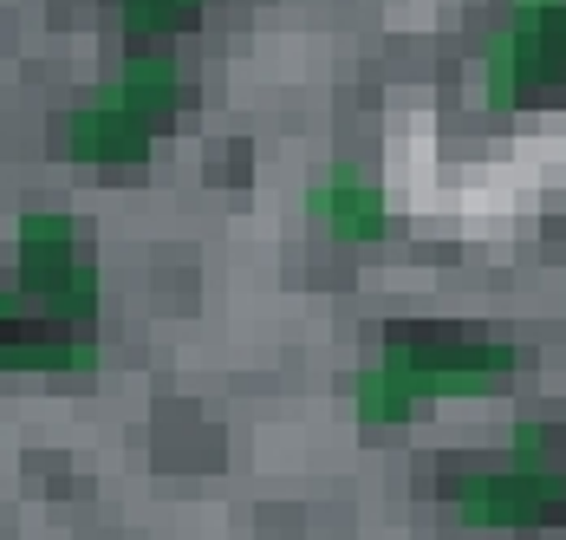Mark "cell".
<instances>
[{"mask_svg":"<svg viewBox=\"0 0 566 540\" xmlns=\"http://www.w3.org/2000/svg\"><path fill=\"white\" fill-rule=\"evenodd\" d=\"M189 98V79L170 53H137L124 59L112 79L78 98V105L59 117V157L72 163H98V169H130V163L150 157L157 131L170 124Z\"/></svg>","mask_w":566,"mask_h":540,"instance_id":"obj_2","label":"cell"},{"mask_svg":"<svg viewBox=\"0 0 566 540\" xmlns=\"http://www.w3.org/2000/svg\"><path fill=\"white\" fill-rule=\"evenodd\" d=\"M13 268H20V293L46 313V320L72 325V332H92L98 320V268L85 255V228L59 209H27L13 228Z\"/></svg>","mask_w":566,"mask_h":540,"instance_id":"obj_3","label":"cell"},{"mask_svg":"<svg viewBox=\"0 0 566 540\" xmlns=\"http://www.w3.org/2000/svg\"><path fill=\"white\" fill-rule=\"evenodd\" d=\"M0 372H98V339L46 320L20 287H0Z\"/></svg>","mask_w":566,"mask_h":540,"instance_id":"obj_6","label":"cell"},{"mask_svg":"<svg viewBox=\"0 0 566 540\" xmlns=\"http://www.w3.org/2000/svg\"><path fill=\"white\" fill-rule=\"evenodd\" d=\"M306 216L339 241H378V235H391V196H385L378 176L339 163V169L306 183Z\"/></svg>","mask_w":566,"mask_h":540,"instance_id":"obj_7","label":"cell"},{"mask_svg":"<svg viewBox=\"0 0 566 540\" xmlns=\"http://www.w3.org/2000/svg\"><path fill=\"white\" fill-rule=\"evenodd\" d=\"M521 365L509 339H437V332H391L378 365L352 378V411L365 430L410 424L437 397H489Z\"/></svg>","mask_w":566,"mask_h":540,"instance_id":"obj_1","label":"cell"},{"mask_svg":"<svg viewBox=\"0 0 566 540\" xmlns=\"http://www.w3.org/2000/svg\"><path fill=\"white\" fill-rule=\"evenodd\" d=\"M117 13L130 33H182L202 13V0H117Z\"/></svg>","mask_w":566,"mask_h":540,"instance_id":"obj_8","label":"cell"},{"mask_svg":"<svg viewBox=\"0 0 566 540\" xmlns=\"http://www.w3.org/2000/svg\"><path fill=\"white\" fill-rule=\"evenodd\" d=\"M509 463L514 469H554V463H560V430L521 417V424L509 430Z\"/></svg>","mask_w":566,"mask_h":540,"instance_id":"obj_9","label":"cell"},{"mask_svg":"<svg viewBox=\"0 0 566 540\" xmlns=\"http://www.w3.org/2000/svg\"><path fill=\"white\" fill-rule=\"evenodd\" d=\"M541 85H566V0H509L475 59V92L489 111H514Z\"/></svg>","mask_w":566,"mask_h":540,"instance_id":"obj_4","label":"cell"},{"mask_svg":"<svg viewBox=\"0 0 566 540\" xmlns=\"http://www.w3.org/2000/svg\"><path fill=\"white\" fill-rule=\"evenodd\" d=\"M450 508L462 528H482V534H534V528H554L566 521V469H482V476H462L450 488Z\"/></svg>","mask_w":566,"mask_h":540,"instance_id":"obj_5","label":"cell"}]
</instances>
